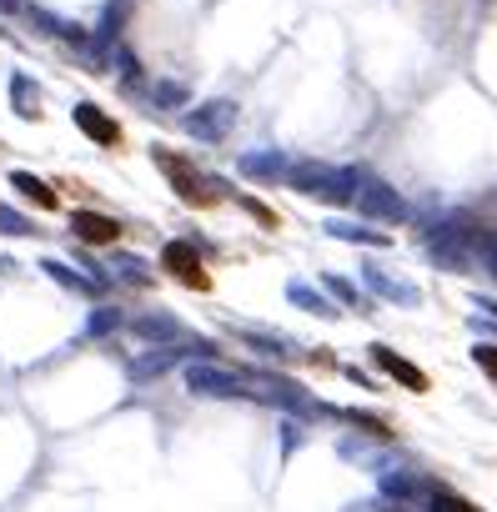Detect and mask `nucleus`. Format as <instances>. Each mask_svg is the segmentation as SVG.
<instances>
[{
	"mask_svg": "<svg viewBox=\"0 0 497 512\" xmlns=\"http://www.w3.org/2000/svg\"><path fill=\"white\" fill-rule=\"evenodd\" d=\"M71 231L86 241V246H116L126 236V226L106 211H71Z\"/></svg>",
	"mask_w": 497,
	"mask_h": 512,
	"instance_id": "4",
	"label": "nucleus"
},
{
	"mask_svg": "<svg viewBox=\"0 0 497 512\" xmlns=\"http://www.w3.org/2000/svg\"><path fill=\"white\" fill-rule=\"evenodd\" d=\"M156 166H161V176L171 181V191L181 196V206H191V211H216V206H221V186H211V181L196 171V161H186V156L156 146Z\"/></svg>",
	"mask_w": 497,
	"mask_h": 512,
	"instance_id": "1",
	"label": "nucleus"
},
{
	"mask_svg": "<svg viewBox=\"0 0 497 512\" xmlns=\"http://www.w3.org/2000/svg\"><path fill=\"white\" fill-rule=\"evenodd\" d=\"M372 362H377L382 372H392L402 387H412V392H427V372H422V367H412L407 357H397L392 347H377V352H372Z\"/></svg>",
	"mask_w": 497,
	"mask_h": 512,
	"instance_id": "5",
	"label": "nucleus"
},
{
	"mask_svg": "<svg viewBox=\"0 0 497 512\" xmlns=\"http://www.w3.org/2000/svg\"><path fill=\"white\" fill-rule=\"evenodd\" d=\"M161 272H166L171 282H181L186 292H211V287H216L211 272H206V262H201V251H196L191 241H166V246H161Z\"/></svg>",
	"mask_w": 497,
	"mask_h": 512,
	"instance_id": "2",
	"label": "nucleus"
},
{
	"mask_svg": "<svg viewBox=\"0 0 497 512\" xmlns=\"http://www.w3.org/2000/svg\"><path fill=\"white\" fill-rule=\"evenodd\" d=\"M472 357H477V367L497 382V347H472Z\"/></svg>",
	"mask_w": 497,
	"mask_h": 512,
	"instance_id": "8",
	"label": "nucleus"
},
{
	"mask_svg": "<svg viewBox=\"0 0 497 512\" xmlns=\"http://www.w3.org/2000/svg\"><path fill=\"white\" fill-rule=\"evenodd\" d=\"M76 126H81V136H91L96 146H111V151H121L126 146V131H121V121H111L101 106H91V101H81L76 106Z\"/></svg>",
	"mask_w": 497,
	"mask_h": 512,
	"instance_id": "3",
	"label": "nucleus"
},
{
	"mask_svg": "<svg viewBox=\"0 0 497 512\" xmlns=\"http://www.w3.org/2000/svg\"><path fill=\"white\" fill-rule=\"evenodd\" d=\"M11 186H16V191H26V201H36L41 211H56V206H61V196L51 191V181H41V176H31V171H16V176H11Z\"/></svg>",
	"mask_w": 497,
	"mask_h": 512,
	"instance_id": "6",
	"label": "nucleus"
},
{
	"mask_svg": "<svg viewBox=\"0 0 497 512\" xmlns=\"http://www.w3.org/2000/svg\"><path fill=\"white\" fill-rule=\"evenodd\" d=\"M432 512H477V507L462 502V497H452V492H437V497H432Z\"/></svg>",
	"mask_w": 497,
	"mask_h": 512,
	"instance_id": "7",
	"label": "nucleus"
}]
</instances>
